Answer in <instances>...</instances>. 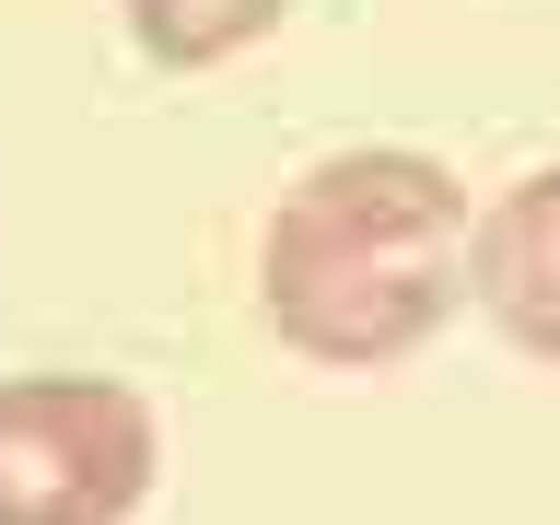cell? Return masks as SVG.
<instances>
[{
  "mask_svg": "<svg viewBox=\"0 0 560 525\" xmlns=\"http://www.w3.org/2000/svg\"><path fill=\"white\" fill-rule=\"evenodd\" d=\"M164 432L117 374H0V525H129Z\"/></svg>",
  "mask_w": 560,
  "mask_h": 525,
  "instance_id": "7a4b0ae2",
  "label": "cell"
},
{
  "mask_svg": "<svg viewBox=\"0 0 560 525\" xmlns=\"http://www.w3.org/2000/svg\"><path fill=\"white\" fill-rule=\"evenodd\" d=\"M140 35V59H164V70H222L245 59L257 35H280V12L292 0H117Z\"/></svg>",
  "mask_w": 560,
  "mask_h": 525,
  "instance_id": "277c9868",
  "label": "cell"
},
{
  "mask_svg": "<svg viewBox=\"0 0 560 525\" xmlns=\"http://www.w3.org/2000/svg\"><path fill=\"white\" fill-rule=\"evenodd\" d=\"M467 292L525 362L560 374V164L514 175L502 199L479 210V245H467Z\"/></svg>",
  "mask_w": 560,
  "mask_h": 525,
  "instance_id": "3957f363",
  "label": "cell"
},
{
  "mask_svg": "<svg viewBox=\"0 0 560 525\" xmlns=\"http://www.w3.org/2000/svg\"><path fill=\"white\" fill-rule=\"evenodd\" d=\"M467 245L479 222L455 164L409 140H350L280 187L257 234V315L327 374H385L467 304Z\"/></svg>",
  "mask_w": 560,
  "mask_h": 525,
  "instance_id": "6da1fadb",
  "label": "cell"
}]
</instances>
